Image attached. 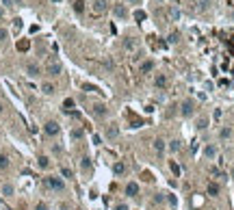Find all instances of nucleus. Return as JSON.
I'll use <instances>...</instances> for the list:
<instances>
[{
	"label": "nucleus",
	"mask_w": 234,
	"mask_h": 210,
	"mask_svg": "<svg viewBox=\"0 0 234 210\" xmlns=\"http://www.w3.org/2000/svg\"><path fill=\"white\" fill-rule=\"evenodd\" d=\"M46 184L50 186V189H54V191H63V180L57 178V175H50V178H46Z\"/></svg>",
	"instance_id": "obj_1"
},
{
	"label": "nucleus",
	"mask_w": 234,
	"mask_h": 210,
	"mask_svg": "<svg viewBox=\"0 0 234 210\" xmlns=\"http://www.w3.org/2000/svg\"><path fill=\"white\" fill-rule=\"evenodd\" d=\"M61 71H63V67H61L57 61H50V63L46 65V74H48V76H59Z\"/></svg>",
	"instance_id": "obj_2"
},
{
	"label": "nucleus",
	"mask_w": 234,
	"mask_h": 210,
	"mask_svg": "<svg viewBox=\"0 0 234 210\" xmlns=\"http://www.w3.org/2000/svg\"><path fill=\"white\" fill-rule=\"evenodd\" d=\"M106 0H93V13L96 15H104L106 13Z\"/></svg>",
	"instance_id": "obj_3"
},
{
	"label": "nucleus",
	"mask_w": 234,
	"mask_h": 210,
	"mask_svg": "<svg viewBox=\"0 0 234 210\" xmlns=\"http://www.w3.org/2000/svg\"><path fill=\"white\" fill-rule=\"evenodd\" d=\"M43 132H46L48 136H57L59 134V124L57 121H48V124L43 126Z\"/></svg>",
	"instance_id": "obj_4"
},
{
	"label": "nucleus",
	"mask_w": 234,
	"mask_h": 210,
	"mask_svg": "<svg viewBox=\"0 0 234 210\" xmlns=\"http://www.w3.org/2000/svg\"><path fill=\"white\" fill-rule=\"evenodd\" d=\"M180 113L184 115V117H189V115H193V102L191 100H184L180 104Z\"/></svg>",
	"instance_id": "obj_5"
},
{
	"label": "nucleus",
	"mask_w": 234,
	"mask_h": 210,
	"mask_svg": "<svg viewBox=\"0 0 234 210\" xmlns=\"http://www.w3.org/2000/svg\"><path fill=\"white\" fill-rule=\"evenodd\" d=\"M113 13H115V18H119V20H126L128 18V9L124 7V4H115Z\"/></svg>",
	"instance_id": "obj_6"
},
{
	"label": "nucleus",
	"mask_w": 234,
	"mask_h": 210,
	"mask_svg": "<svg viewBox=\"0 0 234 210\" xmlns=\"http://www.w3.org/2000/svg\"><path fill=\"white\" fill-rule=\"evenodd\" d=\"M39 71H41V69H39V65H37V63H28V65H26V74H28L30 78H37Z\"/></svg>",
	"instance_id": "obj_7"
},
{
	"label": "nucleus",
	"mask_w": 234,
	"mask_h": 210,
	"mask_svg": "<svg viewBox=\"0 0 234 210\" xmlns=\"http://www.w3.org/2000/svg\"><path fill=\"white\" fill-rule=\"evenodd\" d=\"M154 152L158 154V156H163V152H165V139H154Z\"/></svg>",
	"instance_id": "obj_8"
},
{
	"label": "nucleus",
	"mask_w": 234,
	"mask_h": 210,
	"mask_svg": "<svg viewBox=\"0 0 234 210\" xmlns=\"http://www.w3.org/2000/svg\"><path fill=\"white\" fill-rule=\"evenodd\" d=\"M154 85L158 87V89H165V87H167V76H165V74H158V76L154 78Z\"/></svg>",
	"instance_id": "obj_9"
},
{
	"label": "nucleus",
	"mask_w": 234,
	"mask_h": 210,
	"mask_svg": "<svg viewBox=\"0 0 234 210\" xmlns=\"http://www.w3.org/2000/svg\"><path fill=\"white\" fill-rule=\"evenodd\" d=\"M126 195H130V197L139 195V184H135V182H130V184H126Z\"/></svg>",
	"instance_id": "obj_10"
},
{
	"label": "nucleus",
	"mask_w": 234,
	"mask_h": 210,
	"mask_svg": "<svg viewBox=\"0 0 234 210\" xmlns=\"http://www.w3.org/2000/svg\"><path fill=\"white\" fill-rule=\"evenodd\" d=\"M93 113H96L98 117H104V115H106V106H104V104H93Z\"/></svg>",
	"instance_id": "obj_11"
},
{
	"label": "nucleus",
	"mask_w": 234,
	"mask_h": 210,
	"mask_svg": "<svg viewBox=\"0 0 234 210\" xmlns=\"http://www.w3.org/2000/svg\"><path fill=\"white\" fill-rule=\"evenodd\" d=\"M154 69V61H143L141 63V71L143 74H147V71H152Z\"/></svg>",
	"instance_id": "obj_12"
},
{
	"label": "nucleus",
	"mask_w": 234,
	"mask_h": 210,
	"mask_svg": "<svg viewBox=\"0 0 234 210\" xmlns=\"http://www.w3.org/2000/svg\"><path fill=\"white\" fill-rule=\"evenodd\" d=\"M135 46H137L135 37H126V39H124V48H126V50H132Z\"/></svg>",
	"instance_id": "obj_13"
},
{
	"label": "nucleus",
	"mask_w": 234,
	"mask_h": 210,
	"mask_svg": "<svg viewBox=\"0 0 234 210\" xmlns=\"http://www.w3.org/2000/svg\"><path fill=\"white\" fill-rule=\"evenodd\" d=\"M208 195H219V184H215V182H210L208 184Z\"/></svg>",
	"instance_id": "obj_14"
},
{
	"label": "nucleus",
	"mask_w": 234,
	"mask_h": 210,
	"mask_svg": "<svg viewBox=\"0 0 234 210\" xmlns=\"http://www.w3.org/2000/svg\"><path fill=\"white\" fill-rule=\"evenodd\" d=\"M113 171H115L117 175H121V173L126 171V165H124V163H115V165H113Z\"/></svg>",
	"instance_id": "obj_15"
},
{
	"label": "nucleus",
	"mask_w": 234,
	"mask_h": 210,
	"mask_svg": "<svg viewBox=\"0 0 234 210\" xmlns=\"http://www.w3.org/2000/svg\"><path fill=\"white\" fill-rule=\"evenodd\" d=\"M204 154H206V156H208V158H215V156H217V150H215V145H206Z\"/></svg>",
	"instance_id": "obj_16"
},
{
	"label": "nucleus",
	"mask_w": 234,
	"mask_h": 210,
	"mask_svg": "<svg viewBox=\"0 0 234 210\" xmlns=\"http://www.w3.org/2000/svg\"><path fill=\"white\" fill-rule=\"evenodd\" d=\"M117 132H119V130H117V126H108L106 136H108V139H115V136H117Z\"/></svg>",
	"instance_id": "obj_17"
},
{
	"label": "nucleus",
	"mask_w": 234,
	"mask_h": 210,
	"mask_svg": "<svg viewBox=\"0 0 234 210\" xmlns=\"http://www.w3.org/2000/svg\"><path fill=\"white\" fill-rule=\"evenodd\" d=\"M9 167V156L7 154H0V169H7Z\"/></svg>",
	"instance_id": "obj_18"
},
{
	"label": "nucleus",
	"mask_w": 234,
	"mask_h": 210,
	"mask_svg": "<svg viewBox=\"0 0 234 210\" xmlns=\"http://www.w3.org/2000/svg\"><path fill=\"white\" fill-rule=\"evenodd\" d=\"M74 11H76V13H82V11H85V2H82V0H76V2H74Z\"/></svg>",
	"instance_id": "obj_19"
},
{
	"label": "nucleus",
	"mask_w": 234,
	"mask_h": 210,
	"mask_svg": "<svg viewBox=\"0 0 234 210\" xmlns=\"http://www.w3.org/2000/svg\"><path fill=\"white\" fill-rule=\"evenodd\" d=\"M210 4H213V0H199V11L210 9Z\"/></svg>",
	"instance_id": "obj_20"
},
{
	"label": "nucleus",
	"mask_w": 234,
	"mask_h": 210,
	"mask_svg": "<svg viewBox=\"0 0 234 210\" xmlns=\"http://www.w3.org/2000/svg\"><path fill=\"white\" fill-rule=\"evenodd\" d=\"M41 89H43V93H54V85L52 82H43Z\"/></svg>",
	"instance_id": "obj_21"
},
{
	"label": "nucleus",
	"mask_w": 234,
	"mask_h": 210,
	"mask_svg": "<svg viewBox=\"0 0 234 210\" xmlns=\"http://www.w3.org/2000/svg\"><path fill=\"white\" fill-rule=\"evenodd\" d=\"M169 18H171V20H178V18H180V11H178L176 7H171V9H169Z\"/></svg>",
	"instance_id": "obj_22"
},
{
	"label": "nucleus",
	"mask_w": 234,
	"mask_h": 210,
	"mask_svg": "<svg viewBox=\"0 0 234 210\" xmlns=\"http://www.w3.org/2000/svg\"><path fill=\"white\" fill-rule=\"evenodd\" d=\"M219 136H221V139H230V136H232V130H230V128H223V130L219 132Z\"/></svg>",
	"instance_id": "obj_23"
},
{
	"label": "nucleus",
	"mask_w": 234,
	"mask_h": 210,
	"mask_svg": "<svg viewBox=\"0 0 234 210\" xmlns=\"http://www.w3.org/2000/svg\"><path fill=\"white\" fill-rule=\"evenodd\" d=\"M180 41V33H171L169 35V43H178Z\"/></svg>",
	"instance_id": "obj_24"
},
{
	"label": "nucleus",
	"mask_w": 234,
	"mask_h": 210,
	"mask_svg": "<svg viewBox=\"0 0 234 210\" xmlns=\"http://www.w3.org/2000/svg\"><path fill=\"white\" fill-rule=\"evenodd\" d=\"M28 46H30L28 41H20V43H18V50H22V52H24V50H28Z\"/></svg>",
	"instance_id": "obj_25"
},
{
	"label": "nucleus",
	"mask_w": 234,
	"mask_h": 210,
	"mask_svg": "<svg viewBox=\"0 0 234 210\" xmlns=\"http://www.w3.org/2000/svg\"><path fill=\"white\" fill-rule=\"evenodd\" d=\"M48 165H50V160H48L46 156H41V158H39V167H43V169H46Z\"/></svg>",
	"instance_id": "obj_26"
},
{
	"label": "nucleus",
	"mask_w": 234,
	"mask_h": 210,
	"mask_svg": "<svg viewBox=\"0 0 234 210\" xmlns=\"http://www.w3.org/2000/svg\"><path fill=\"white\" fill-rule=\"evenodd\" d=\"M171 152H178V150H180V141H171Z\"/></svg>",
	"instance_id": "obj_27"
},
{
	"label": "nucleus",
	"mask_w": 234,
	"mask_h": 210,
	"mask_svg": "<svg viewBox=\"0 0 234 210\" xmlns=\"http://www.w3.org/2000/svg\"><path fill=\"white\" fill-rule=\"evenodd\" d=\"M61 173H63V178H72V169H67V167L61 169Z\"/></svg>",
	"instance_id": "obj_28"
},
{
	"label": "nucleus",
	"mask_w": 234,
	"mask_h": 210,
	"mask_svg": "<svg viewBox=\"0 0 234 210\" xmlns=\"http://www.w3.org/2000/svg\"><path fill=\"white\" fill-rule=\"evenodd\" d=\"M13 28H15V30H20V28H22V20H20V18H15V20H13Z\"/></svg>",
	"instance_id": "obj_29"
},
{
	"label": "nucleus",
	"mask_w": 234,
	"mask_h": 210,
	"mask_svg": "<svg viewBox=\"0 0 234 210\" xmlns=\"http://www.w3.org/2000/svg\"><path fill=\"white\" fill-rule=\"evenodd\" d=\"M82 89H85V91H98V87H93V85H87V82H85V85H82Z\"/></svg>",
	"instance_id": "obj_30"
},
{
	"label": "nucleus",
	"mask_w": 234,
	"mask_h": 210,
	"mask_svg": "<svg viewBox=\"0 0 234 210\" xmlns=\"http://www.w3.org/2000/svg\"><path fill=\"white\" fill-rule=\"evenodd\" d=\"M63 106H65V108H72V106H74V100H72V98H67V100L63 102Z\"/></svg>",
	"instance_id": "obj_31"
},
{
	"label": "nucleus",
	"mask_w": 234,
	"mask_h": 210,
	"mask_svg": "<svg viewBox=\"0 0 234 210\" xmlns=\"http://www.w3.org/2000/svg\"><path fill=\"white\" fill-rule=\"evenodd\" d=\"M7 37H9V33L4 30V28H0V41H4V39H7Z\"/></svg>",
	"instance_id": "obj_32"
},
{
	"label": "nucleus",
	"mask_w": 234,
	"mask_h": 210,
	"mask_svg": "<svg viewBox=\"0 0 234 210\" xmlns=\"http://www.w3.org/2000/svg\"><path fill=\"white\" fill-rule=\"evenodd\" d=\"M135 20H145V13H143V11H137V13H135Z\"/></svg>",
	"instance_id": "obj_33"
},
{
	"label": "nucleus",
	"mask_w": 234,
	"mask_h": 210,
	"mask_svg": "<svg viewBox=\"0 0 234 210\" xmlns=\"http://www.w3.org/2000/svg\"><path fill=\"white\" fill-rule=\"evenodd\" d=\"M82 169H91V163H89V158H82Z\"/></svg>",
	"instance_id": "obj_34"
},
{
	"label": "nucleus",
	"mask_w": 234,
	"mask_h": 210,
	"mask_svg": "<svg viewBox=\"0 0 234 210\" xmlns=\"http://www.w3.org/2000/svg\"><path fill=\"white\" fill-rule=\"evenodd\" d=\"M72 136H74V139H80V136H82V130H74V132H72Z\"/></svg>",
	"instance_id": "obj_35"
},
{
	"label": "nucleus",
	"mask_w": 234,
	"mask_h": 210,
	"mask_svg": "<svg viewBox=\"0 0 234 210\" xmlns=\"http://www.w3.org/2000/svg\"><path fill=\"white\" fill-rule=\"evenodd\" d=\"M171 171H174V173H180V167H178L176 163H171Z\"/></svg>",
	"instance_id": "obj_36"
},
{
	"label": "nucleus",
	"mask_w": 234,
	"mask_h": 210,
	"mask_svg": "<svg viewBox=\"0 0 234 210\" xmlns=\"http://www.w3.org/2000/svg\"><path fill=\"white\" fill-rule=\"evenodd\" d=\"M11 193H13V189H11V186L7 184V186H4V195H11Z\"/></svg>",
	"instance_id": "obj_37"
},
{
	"label": "nucleus",
	"mask_w": 234,
	"mask_h": 210,
	"mask_svg": "<svg viewBox=\"0 0 234 210\" xmlns=\"http://www.w3.org/2000/svg\"><path fill=\"white\" fill-rule=\"evenodd\" d=\"M117 210H128V206L126 204H117Z\"/></svg>",
	"instance_id": "obj_38"
},
{
	"label": "nucleus",
	"mask_w": 234,
	"mask_h": 210,
	"mask_svg": "<svg viewBox=\"0 0 234 210\" xmlns=\"http://www.w3.org/2000/svg\"><path fill=\"white\" fill-rule=\"evenodd\" d=\"M35 210H48V208H46V204H37V208H35Z\"/></svg>",
	"instance_id": "obj_39"
},
{
	"label": "nucleus",
	"mask_w": 234,
	"mask_h": 210,
	"mask_svg": "<svg viewBox=\"0 0 234 210\" xmlns=\"http://www.w3.org/2000/svg\"><path fill=\"white\" fill-rule=\"evenodd\" d=\"M2 4H4V7H11V4H13V0H2Z\"/></svg>",
	"instance_id": "obj_40"
},
{
	"label": "nucleus",
	"mask_w": 234,
	"mask_h": 210,
	"mask_svg": "<svg viewBox=\"0 0 234 210\" xmlns=\"http://www.w3.org/2000/svg\"><path fill=\"white\" fill-rule=\"evenodd\" d=\"M130 2H135V4H137V2H141V0H130Z\"/></svg>",
	"instance_id": "obj_41"
},
{
	"label": "nucleus",
	"mask_w": 234,
	"mask_h": 210,
	"mask_svg": "<svg viewBox=\"0 0 234 210\" xmlns=\"http://www.w3.org/2000/svg\"><path fill=\"white\" fill-rule=\"evenodd\" d=\"M0 18H2V9H0Z\"/></svg>",
	"instance_id": "obj_42"
},
{
	"label": "nucleus",
	"mask_w": 234,
	"mask_h": 210,
	"mask_svg": "<svg viewBox=\"0 0 234 210\" xmlns=\"http://www.w3.org/2000/svg\"><path fill=\"white\" fill-rule=\"evenodd\" d=\"M0 113H2V104H0Z\"/></svg>",
	"instance_id": "obj_43"
},
{
	"label": "nucleus",
	"mask_w": 234,
	"mask_h": 210,
	"mask_svg": "<svg viewBox=\"0 0 234 210\" xmlns=\"http://www.w3.org/2000/svg\"><path fill=\"white\" fill-rule=\"evenodd\" d=\"M232 175H234V169H232Z\"/></svg>",
	"instance_id": "obj_44"
},
{
	"label": "nucleus",
	"mask_w": 234,
	"mask_h": 210,
	"mask_svg": "<svg viewBox=\"0 0 234 210\" xmlns=\"http://www.w3.org/2000/svg\"><path fill=\"white\" fill-rule=\"evenodd\" d=\"M171 2H176V0H171Z\"/></svg>",
	"instance_id": "obj_45"
}]
</instances>
